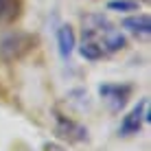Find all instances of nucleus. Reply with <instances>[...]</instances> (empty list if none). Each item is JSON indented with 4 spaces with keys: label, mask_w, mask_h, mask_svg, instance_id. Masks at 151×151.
I'll use <instances>...</instances> for the list:
<instances>
[{
    "label": "nucleus",
    "mask_w": 151,
    "mask_h": 151,
    "mask_svg": "<svg viewBox=\"0 0 151 151\" xmlns=\"http://www.w3.org/2000/svg\"><path fill=\"white\" fill-rule=\"evenodd\" d=\"M123 29H127L129 33H134V35L147 37L151 33V18L147 13H138V15H132V18H125L123 20Z\"/></svg>",
    "instance_id": "obj_4"
},
{
    "label": "nucleus",
    "mask_w": 151,
    "mask_h": 151,
    "mask_svg": "<svg viewBox=\"0 0 151 151\" xmlns=\"http://www.w3.org/2000/svg\"><path fill=\"white\" fill-rule=\"evenodd\" d=\"M83 40L96 44L103 55L116 53L125 46V35L107 18L96 15V13L83 18Z\"/></svg>",
    "instance_id": "obj_1"
},
{
    "label": "nucleus",
    "mask_w": 151,
    "mask_h": 151,
    "mask_svg": "<svg viewBox=\"0 0 151 151\" xmlns=\"http://www.w3.org/2000/svg\"><path fill=\"white\" fill-rule=\"evenodd\" d=\"M142 2H147V0H142Z\"/></svg>",
    "instance_id": "obj_9"
},
{
    "label": "nucleus",
    "mask_w": 151,
    "mask_h": 151,
    "mask_svg": "<svg viewBox=\"0 0 151 151\" xmlns=\"http://www.w3.org/2000/svg\"><path fill=\"white\" fill-rule=\"evenodd\" d=\"M107 9H112V11H136L138 2L136 0H112V2H107Z\"/></svg>",
    "instance_id": "obj_8"
},
{
    "label": "nucleus",
    "mask_w": 151,
    "mask_h": 151,
    "mask_svg": "<svg viewBox=\"0 0 151 151\" xmlns=\"http://www.w3.org/2000/svg\"><path fill=\"white\" fill-rule=\"evenodd\" d=\"M57 46H59V55L64 59H68L75 50V31L70 24H61L57 29Z\"/></svg>",
    "instance_id": "obj_5"
},
{
    "label": "nucleus",
    "mask_w": 151,
    "mask_h": 151,
    "mask_svg": "<svg viewBox=\"0 0 151 151\" xmlns=\"http://www.w3.org/2000/svg\"><path fill=\"white\" fill-rule=\"evenodd\" d=\"M99 92H101L103 101L107 103V107H110L112 112H121L125 107V103H127L129 94H132V86H121V83H105V86L99 88Z\"/></svg>",
    "instance_id": "obj_2"
},
{
    "label": "nucleus",
    "mask_w": 151,
    "mask_h": 151,
    "mask_svg": "<svg viewBox=\"0 0 151 151\" xmlns=\"http://www.w3.org/2000/svg\"><path fill=\"white\" fill-rule=\"evenodd\" d=\"M145 121H149L147 99H142V101H140L138 105L123 118V123H121V134H123V136H134V134H138Z\"/></svg>",
    "instance_id": "obj_3"
},
{
    "label": "nucleus",
    "mask_w": 151,
    "mask_h": 151,
    "mask_svg": "<svg viewBox=\"0 0 151 151\" xmlns=\"http://www.w3.org/2000/svg\"><path fill=\"white\" fill-rule=\"evenodd\" d=\"M79 53H81V57H86V59H90V61H96V59H101V57H103L101 48H99L96 44H92V42H86V40L81 42Z\"/></svg>",
    "instance_id": "obj_7"
},
{
    "label": "nucleus",
    "mask_w": 151,
    "mask_h": 151,
    "mask_svg": "<svg viewBox=\"0 0 151 151\" xmlns=\"http://www.w3.org/2000/svg\"><path fill=\"white\" fill-rule=\"evenodd\" d=\"M18 0H0V24L9 22L18 15Z\"/></svg>",
    "instance_id": "obj_6"
}]
</instances>
